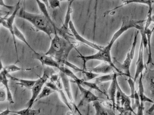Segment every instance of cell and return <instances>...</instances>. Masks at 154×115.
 <instances>
[{
  "instance_id": "30bf717a",
  "label": "cell",
  "mask_w": 154,
  "mask_h": 115,
  "mask_svg": "<svg viewBox=\"0 0 154 115\" xmlns=\"http://www.w3.org/2000/svg\"><path fill=\"white\" fill-rule=\"evenodd\" d=\"M132 60L129 52L127 54L125 59L122 63H120L115 58L112 59L113 63L118 69L122 73L123 75L127 76L128 77H132L130 73V67Z\"/></svg>"
},
{
  "instance_id": "8fae6325",
  "label": "cell",
  "mask_w": 154,
  "mask_h": 115,
  "mask_svg": "<svg viewBox=\"0 0 154 115\" xmlns=\"http://www.w3.org/2000/svg\"><path fill=\"white\" fill-rule=\"evenodd\" d=\"M144 47L143 42L141 41L140 47H139V52H138V58L137 61L136 65V68L135 74L134 77V81H136L138 77L140 76L141 73H143V71L145 68V65L144 62Z\"/></svg>"
},
{
  "instance_id": "52a82bcc",
  "label": "cell",
  "mask_w": 154,
  "mask_h": 115,
  "mask_svg": "<svg viewBox=\"0 0 154 115\" xmlns=\"http://www.w3.org/2000/svg\"><path fill=\"white\" fill-rule=\"evenodd\" d=\"M69 30L72 32L74 38L79 42H81V43L84 44L86 46H88L98 51L101 50L103 48V47H102V46L97 45V44L93 43V42H91V41H89L86 39L85 38L82 37L77 31L75 25H74V23L71 20L69 22Z\"/></svg>"
},
{
  "instance_id": "4fadbf2b",
  "label": "cell",
  "mask_w": 154,
  "mask_h": 115,
  "mask_svg": "<svg viewBox=\"0 0 154 115\" xmlns=\"http://www.w3.org/2000/svg\"><path fill=\"white\" fill-rule=\"evenodd\" d=\"M119 75H122L118 72L117 73L116 72L115 77L111 81V84L108 90L107 94L108 98H109L112 103L113 110L114 111L116 107V96L117 91V84L118 82L117 77Z\"/></svg>"
},
{
  "instance_id": "44dd1931",
  "label": "cell",
  "mask_w": 154,
  "mask_h": 115,
  "mask_svg": "<svg viewBox=\"0 0 154 115\" xmlns=\"http://www.w3.org/2000/svg\"><path fill=\"white\" fill-rule=\"evenodd\" d=\"M14 33L15 37H16L17 38L19 39L21 41L25 43V44L28 46V47H29L32 52H36V51H35V50L33 49V48L31 47L30 45H29V42H28L27 40H26V38H25V36L23 35V33L21 32V31L17 28V26L14 24Z\"/></svg>"
},
{
  "instance_id": "8d00e7d4",
  "label": "cell",
  "mask_w": 154,
  "mask_h": 115,
  "mask_svg": "<svg viewBox=\"0 0 154 115\" xmlns=\"http://www.w3.org/2000/svg\"><path fill=\"white\" fill-rule=\"evenodd\" d=\"M11 112L12 111H10V110H9V107H8L6 110H4V111H2V113H0V115H6L11 114Z\"/></svg>"
},
{
  "instance_id": "277c9868",
  "label": "cell",
  "mask_w": 154,
  "mask_h": 115,
  "mask_svg": "<svg viewBox=\"0 0 154 115\" xmlns=\"http://www.w3.org/2000/svg\"><path fill=\"white\" fill-rule=\"evenodd\" d=\"M55 73V71L51 67H47L44 69L42 76L36 80L35 84L32 88V95L30 99L27 103L28 107H32L36 101L39 94L44 86L49 79L51 75Z\"/></svg>"
},
{
  "instance_id": "e0dca14e",
  "label": "cell",
  "mask_w": 154,
  "mask_h": 115,
  "mask_svg": "<svg viewBox=\"0 0 154 115\" xmlns=\"http://www.w3.org/2000/svg\"><path fill=\"white\" fill-rule=\"evenodd\" d=\"M133 3H138L146 5L148 6L149 9H151V8H152V5L154 4V0H123V2L121 3L120 5L110 10V11H108L106 13V14L105 15H107L109 13L114 11L115 10L119 9L120 7Z\"/></svg>"
},
{
  "instance_id": "603a6c76",
  "label": "cell",
  "mask_w": 154,
  "mask_h": 115,
  "mask_svg": "<svg viewBox=\"0 0 154 115\" xmlns=\"http://www.w3.org/2000/svg\"><path fill=\"white\" fill-rule=\"evenodd\" d=\"M154 30V28L152 29L148 28L144 30L147 36V41H148V45L147 47H148V50H149V53H148V61H147V64H149L150 63H152V49H151V38H152V35L153 32Z\"/></svg>"
},
{
  "instance_id": "7c38bea8",
  "label": "cell",
  "mask_w": 154,
  "mask_h": 115,
  "mask_svg": "<svg viewBox=\"0 0 154 115\" xmlns=\"http://www.w3.org/2000/svg\"><path fill=\"white\" fill-rule=\"evenodd\" d=\"M46 86L49 87L51 88L54 91L58 92L60 96V98L62 100V102L64 104L70 109V111H73V107H72V104L69 102L66 94L65 93L64 89H62L59 87L58 85L55 82H52L51 81H48V80L46 83Z\"/></svg>"
},
{
  "instance_id": "7402d4cb",
  "label": "cell",
  "mask_w": 154,
  "mask_h": 115,
  "mask_svg": "<svg viewBox=\"0 0 154 115\" xmlns=\"http://www.w3.org/2000/svg\"><path fill=\"white\" fill-rule=\"evenodd\" d=\"M40 109H34L32 107H28L16 112H11V114L21 115H36L40 113Z\"/></svg>"
},
{
  "instance_id": "3957f363",
  "label": "cell",
  "mask_w": 154,
  "mask_h": 115,
  "mask_svg": "<svg viewBox=\"0 0 154 115\" xmlns=\"http://www.w3.org/2000/svg\"><path fill=\"white\" fill-rule=\"evenodd\" d=\"M17 17L29 22L38 30L44 32L51 39V35H54L55 30L57 29L56 25H53L43 14L29 12L23 8L19 10Z\"/></svg>"
},
{
  "instance_id": "2e32d148",
  "label": "cell",
  "mask_w": 154,
  "mask_h": 115,
  "mask_svg": "<svg viewBox=\"0 0 154 115\" xmlns=\"http://www.w3.org/2000/svg\"><path fill=\"white\" fill-rule=\"evenodd\" d=\"M8 78L6 76V72L3 70L0 72V83H2V85L5 87L6 94H7V101L10 104H14V102L13 97L12 94L11 89L9 87Z\"/></svg>"
},
{
  "instance_id": "d6a6232c",
  "label": "cell",
  "mask_w": 154,
  "mask_h": 115,
  "mask_svg": "<svg viewBox=\"0 0 154 115\" xmlns=\"http://www.w3.org/2000/svg\"><path fill=\"white\" fill-rule=\"evenodd\" d=\"M7 99L6 90L2 88H0V103L5 102Z\"/></svg>"
},
{
  "instance_id": "1f68e13d",
  "label": "cell",
  "mask_w": 154,
  "mask_h": 115,
  "mask_svg": "<svg viewBox=\"0 0 154 115\" xmlns=\"http://www.w3.org/2000/svg\"><path fill=\"white\" fill-rule=\"evenodd\" d=\"M60 0H48L49 5L52 9L60 8Z\"/></svg>"
},
{
  "instance_id": "cb8c5ba5",
  "label": "cell",
  "mask_w": 154,
  "mask_h": 115,
  "mask_svg": "<svg viewBox=\"0 0 154 115\" xmlns=\"http://www.w3.org/2000/svg\"><path fill=\"white\" fill-rule=\"evenodd\" d=\"M37 4H38V6L39 9L40 11L42 13L43 15H44L53 25H55L54 23V22L52 20V19L51 18L50 16L49 13L48 11L47 8V6L46 5L45 3L42 2L41 0H35Z\"/></svg>"
},
{
  "instance_id": "7bdbcfd3",
  "label": "cell",
  "mask_w": 154,
  "mask_h": 115,
  "mask_svg": "<svg viewBox=\"0 0 154 115\" xmlns=\"http://www.w3.org/2000/svg\"><path fill=\"white\" fill-rule=\"evenodd\" d=\"M70 0H60V2H63V1H68V2H69Z\"/></svg>"
},
{
  "instance_id": "ac0fdd59",
  "label": "cell",
  "mask_w": 154,
  "mask_h": 115,
  "mask_svg": "<svg viewBox=\"0 0 154 115\" xmlns=\"http://www.w3.org/2000/svg\"><path fill=\"white\" fill-rule=\"evenodd\" d=\"M6 74L8 78L14 80V81H16L17 82V84L18 85H20L22 87H24L26 88L29 89H32L33 85L36 82V80H28L19 78L13 77L10 74V73L6 72Z\"/></svg>"
},
{
  "instance_id": "ab89813d",
  "label": "cell",
  "mask_w": 154,
  "mask_h": 115,
  "mask_svg": "<svg viewBox=\"0 0 154 115\" xmlns=\"http://www.w3.org/2000/svg\"><path fill=\"white\" fill-rule=\"evenodd\" d=\"M42 2H43L44 3H45L46 4V5H47V7H48L49 6V3H48V0H41Z\"/></svg>"
},
{
  "instance_id": "d6986e66",
  "label": "cell",
  "mask_w": 154,
  "mask_h": 115,
  "mask_svg": "<svg viewBox=\"0 0 154 115\" xmlns=\"http://www.w3.org/2000/svg\"><path fill=\"white\" fill-rule=\"evenodd\" d=\"M92 106L95 109V115H109L114 114V110L108 109L104 107L100 102L99 100H96L92 102Z\"/></svg>"
},
{
  "instance_id": "b9f144b4",
  "label": "cell",
  "mask_w": 154,
  "mask_h": 115,
  "mask_svg": "<svg viewBox=\"0 0 154 115\" xmlns=\"http://www.w3.org/2000/svg\"><path fill=\"white\" fill-rule=\"evenodd\" d=\"M152 22L154 23V14L152 15Z\"/></svg>"
},
{
  "instance_id": "8992f818",
  "label": "cell",
  "mask_w": 154,
  "mask_h": 115,
  "mask_svg": "<svg viewBox=\"0 0 154 115\" xmlns=\"http://www.w3.org/2000/svg\"><path fill=\"white\" fill-rule=\"evenodd\" d=\"M20 0L18 2V3L16 4L15 9H14L13 13L8 18L5 17L2 24V25L4 27L9 30L10 33L11 34L13 39L14 47H15L16 56H17L18 61H19V58H18V51H17V45H16V40H15V37L14 35V21L15 17L17 16V14H18L19 10L21 8L20 6Z\"/></svg>"
},
{
  "instance_id": "d590c367",
  "label": "cell",
  "mask_w": 154,
  "mask_h": 115,
  "mask_svg": "<svg viewBox=\"0 0 154 115\" xmlns=\"http://www.w3.org/2000/svg\"><path fill=\"white\" fill-rule=\"evenodd\" d=\"M10 11H2L0 9V17H6L10 14Z\"/></svg>"
},
{
  "instance_id": "e575fe53",
  "label": "cell",
  "mask_w": 154,
  "mask_h": 115,
  "mask_svg": "<svg viewBox=\"0 0 154 115\" xmlns=\"http://www.w3.org/2000/svg\"><path fill=\"white\" fill-rule=\"evenodd\" d=\"M0 6H3V7L6 8V9H8V10H9V11H12V10H13L14 7V6H11V5H6V4H5V3L4 0H0Z\"/></svg>"
},
{
  "instance_id": "5b68a950",
  "label": "cell",
  "mask_w": 154,
  "mask_h": 115,
  "mask_svg": "<svg viewBox=\"0 0 154 115\" xmlns=\"http://www.w3.org/2000/svg\"><path fill=\"white\" fill-rule=\"evenodd\" d=\"M59 70L60 71L64 72L69 77L72 79L76 84H79V85L83 86L84 87H86L89 88L91 89H94L101 94H104V95L107 97L106 94H105L102 90L100 89L98 86H97V84H96L95 82L94 83V82H88L87 80L80 79L75 75V73L71 70L69 69L65 65H61Z\"/></svg>"
},
{
  "instance_id": "83f0119b",
  "label": "cell",
  "mask_w": 154,
  "mask_h": 115,
  "mask_svg": "<svg viewBox=\"0 0 154 115\" xmlns=\"http://www.w3.org/2000/svg\"><path fill=\"white\" fill-rule=\"evenodd\" d=\"M32 68H22L15 64H11L7 65L4 68L3 70L5 72L10 73L11 72H16V71H29L31 70Z\"/></svg>"
},
{
  "instance_id": "ffe728a7",
  "label": "cell",
  "mask_w": 154,
  "mask_h": 115,
  "mask_svg": "<svg viewBox=\"0 0 154 115\" xmlns=\"http://www.w3.org/2000/svg\"><path fill=\"white\" fill-rule=\"evenodd\" d=\"M143 73H141L140 75V77L139 80V95L140 97L141 104L142 107L144 108V103L145 102H149L150 103H154V101L152 100L151 98L147 97L144 93V89L143 84Z\"/></svg>"
},
{
  "instance_id": "f546056e",
  "label": "cell",
  "mask_w": 154,
  "mask_h": 115,
  "mask_svg": "<svg viewBox=\"0 0 154 115\" xmlns=\"http://www.w3.org/2000/svg\"><path fill=\"white\" fill-rule=\"evenodd\" d=\"M127 81L130 88V91H131V95L129 96V97L133 100V104L134 103V100L135 93L136 91L135 86V81H134V79L132 78V77H128V79L127 80Z\"/></svg>"
},
{
  "instance_id": "7a4b0ae2",
  "label": "cell",
  "mask_w": 154,
  "mask_h": 115,
  "mask_svg": "<svg viewBox=\"0 0 154 115\" xmlns=\"http://www.w3.org/2000/svg\"><path fill=\"white\" fill-rule=\"evenodd\" d=\"M54 37L51 42L49 48L45 54L54 58L61 65L73 69L78 72H83L84 70L80 68L68 60V58L71 50L75 48L74 44L68 38L62 37L55 30Z\"/></svg>"
},
{
  "instance_id": "9a60e30c",
  "label": "cell",
  "mask_w": 154,
  "mask_h": 115,
  "mask_svg": "<svg viewBox=\"0 0 154 115\" xmlns=\"http://www.w3.org/2000/svg\"><path fill=\"white\" fill-rule=\"evenodd\" d=\"M115 69L107 62H103L101 64L88 69L90 71L98 74H106L112 73Z\"/></svg>"
},
{
  "instance_id": "6da1fadb",
  "label": "cell",
  "mask_w": 154,
  "mask_h": 115,
  "mask_svg": "<svg viewBox=\"0 0 154 115\" xmlns=\"http://www.w3.org/2000/svg\"><path fill=\"white\" fill-rule=\"evenodd\" d=\"M146 20H129L124 19L122 20V24L120 28L115 32L112 36L109 43L106 47H103L100 50L98 51L97 53L90 56H84L80 54L78 57L80 58L83 61V67L84 69H86V63L87 62L90 60H99L105 62L110 64L114 68L117 72L120 73L123 75L122 73L118 69L114 64L111 57V51L112 47L114 43L125 32L127 31L130 29L135 28L138 30L144 29V27L142 25H139L142 24L143 22Z\"/></svg>"
},
{
  "instance_id": "5bb4252c",
  "label": "cell",
  "mask_w": 154,
  "mask_h": 115,
  "mask_svg": "<svg viewBox=\"0 0 154 115\" xmlns=\"http://www.w3.org/2000/svg\"><path fill=\"white\" fill-rule=\"evenodd\" d=\"M59 76L61 81H62L63 89L65 91L66 94L67 96L69 102L72 104L74 103V98H73V95H72V91H71L70 80L69 78V77L64 72L61 71H60Z\"/></svg>"
},
{
  "instance_id": "f35d334b",
  "label": "cell",
  "mask_w": 154,
  "mask_h": 115,
  "mask_svg": "<svg viewBox=\"0 0 154 115\" xmlns=\"http://www.w3.org/2000/svg\"><path fill=\"white\" fill-rule=\"evenodd\" d=\"M3 65L2 62V59H1V52H0V72L3 70Z\"/></svg>"
},
{
  "instance_id": "484cf974",
  "label": "cell",
  "mask_w": 154,
  "mask_h": 115,
  "mask_svg": "<svg viewBox=\"0 0 154 115\" xmlns=\"http://www.w3.org/2000/svg\"><path fill=\"white\" fill-rule=\"evenodd\" d=\"M55 92V91L46 85L45 86L43 87V88L42 89L41 91L38 95L35 102H37V101L42 99V98H45L48 97V96L50 95Z\"/></svg>"
},
{
  "instance_id": "ba28073f",
  "label": "cell",
  "mask_w": 154,
  "mask_h": 115,
  "mask_svg": "<svg viewBox=\"0 0 154 115\" xmlns=\"http://www.w3.org/2000/svg\"><path fill=\"white\" fill-rule=\"evenodd\" d=\"M76 85L80 92L81 96L82 98L77 107L79 108V107L82 106L84 104H90V103H92L96 100H99L98 97L96 95H94L91 91L88 90L83 86H81L79 84H76Z\"/></svg>"
},
{
  "instance_id": "74e56055",
  "label": "cell",
  "mask_w": 154,
  "mask_h": 115,
  "mask_svg": "<svg viewBox=\"0 0 154 115\" xmlns=\"http://www.w3.org/2000/svg\"><path fill=\"white\" fill-rule=\"evenodd\" d=\"M152 105L151 106V107L149 108L148 110L146 111V113L148 114H151L152 113H153L154 112V102L153 103H152Z\"/></svg>"
},
{
  "instance_id": "4dcf8cb0",
  "label": "cell",
  "mask_w": 154,
  "mask_h": 115,
  "mask_svg": "<svg viewBox=\"0 0 154 115\" xmlns=\"http://www.w3.org/2000/svg\"><path fill=\"white\" fill-rule=\"evenodd\" d=\"M83 74L85 76V78H86V80H87V81L94 79L100 75L99 74L94 73L92 71H90L88 70H87V69L85 70V71H84Z\"/></svg>"
},
{
  "instance_id": "f1b7e54d",
  "label": "cell",
  "mask_w": 154,
  "mask_h": 115,
  "mask_svg": "<svg viewBox=\"0 0 154 115\" xmlns=\"http://www.w3.org/2000/svg\"><path fill=\"white\" fill-rule=\"evenodd\" d=\"M139 31L137 30L135 32L134 37V41L132 43V47L131 49L129 52V55L131 59H133L134 57L135 53L136 47L137 43V38H138V34H139Z\"/></svg>"
},
{
  "instance_id": "9c48e42d",
  "label": "cell",
  "mask_w": 154,
  "mask_h": 115,
  "mask_svg": "<svg viewBox=\"0 0 154 115\" xmlns=\"http://www.w3.org/2000/svg\"><path fill=\"white\" fill-rule=\"evenodd\" d=\"M33 58L38 60L43 66L59 69L61 64L58 62L54 58L46 55L45 53L33 52Z\"/></svg>"
},
{
  "instance_id": "d4e9b609",
  "label": "cell",
  "mask_w": 154,
  "mask_h": 115,
  "mask_svg": "<svg viewBox=\"0 0 154 115\" xmlns=\"http://www.w3.org/2000/svg\"><path fill=\"white\" fill-rule=\"evenodd\" d=\"M116 72L109 73V74H104L101 76H98L95 79V83L97 84L100 83H104V82H108L112 81L116 75Z\"/></svg>"
},
{
  "instance_id": "836d02e7",
  "label": "cell",
  "mask_w": 154,
  "mask_h": 115,
  "mask_svg": "<svg viewBox=\"0 0 154 115\" xmlns=\"http://www.w3.org/2000/svg\"><path fill=\"white\" fill-rule=\"evenodd\" d=\"M149 85L151 88V92L153 95L154 96V74L152 76H150L149 78Z\"/></svg>"
},
{
  "instance_id": "4316f807",
  "label": "cell",
  "mask_w": 154,
  "mask_h": 115,
  "mask_svg": "<svg viewBox=\"0 0 154 115\" xmlns=\"http://www.w3.org/2000/svg\"><path fill=\"white\" fill-rule=\"evenodd\" d=\"M137 108V115H143V107H142L141 104V101H140V97H139V95L138 93L135 91L134 95V103L133 104V108Z\"/></svg>"
},
{
  "instance_id": "60d3db41",
  "label": "cell",
  "mask_w": 154,
  "mask_h": 115,
  "mask_svg": "<svg viewBox=\"0 0 154 115\" xmlns=\"http://www.w3.org/2000/svg\"><path fill=\"white\" fill-rule=\"evenodd\" d=\"M75 1V0H70L69 2V4H70L72 5L73 4V3L74 2V1Z\"/></svg>"
}]
</instances>
